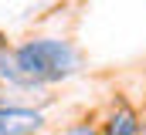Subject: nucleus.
<instances>
[{
	"label": "nucleus",
	"instance_id": "nucleus-1",
	"mask_svg": "<svg viewBox=\"0 0 146 135\" xmlns=\"http://www.w3.org/2000/svg\"><path fill=\"white\" fill-rule=\"evenodd\" d=\"M75 64H78V54L65 41H27L14 51L10 61L0 58V78L24 85V88H34V85L58 81V78L72 74Z\"/></svg>",
	"mask_w": 146,
	"mask_h": 135
},
{
	"label": "nucleus",
	"instance_id": "nucleus-2",
	"mask_svg": "<svg viewBox=\"0 0 146 135\" xmlns=\"http://www.w3.org/2000/svg\"><path fill=\"white\" fill-rule=\"evenodd\" d=\"M136 132H139V122L129 108H119L109 118V135H136Z\"/></svg>",
	"mask_w": 146,
	"mask_h": 135
},
{
	"label": "nucleus",
	"instance_id": "nucleus-3",
	"mask_svg": "<svg viewBox=\"0 0 146 135\" xmlns=\"http://www.w3.org/2000/svg\"><path fill=\"white\" fill-rule=\"evenodd\" d=\"M68 135H95V132H92V125L85 122V125H78V128H72V132H68Z\"/></svg>",
	"mask_w": 146,
	"mask_h": 135
},
{
	"label": "nucleus",
	"instance_id": "nucleus-4",
	"mask_svg": "<svg viewBox=\"0 0 146 135\" xmlns=\"http://www.w3.org/2000/svg\"><path fill=\"white\" fill-rule=\"evenodd\" d=\"M3 47H7V37H3V34H0V54H3Z\"/></svg>",
	"mask_w": 146,
	"mask_h": 135
}]
</instances>
